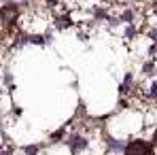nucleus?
Segmentation results:
<instances>
[{
  "label": "nucleus",
  "instance_id": "nucleus-1",
  "mask_svg": "<svg viewBox=\"0 0 157 155\" xmlns=\"http://www.w3.org/2000/svg\"><path fill=\"white\" fill-rule=\"evenodd\" d=\"M123 155H153V145L144 138H130Z\"/></svg>",
  "mask_w": 157,
  "mask_h": 155
},
{
  "label": "nucleus",
  "instance_id": "nucleus-2",
  "mask_svg": "<svg viewBox=\"0 0 157 155\" xmlns=\"http://www.w3.org/2000/svg\"><path fill=\"white\" fill-rule=\"evenodd\" d=\"M128 140L130 138H123V136H115V134H108L106 136V153L108 155H123L125 147H128Z\"/></svg>",
  "mask_w": 157,
  "mask_h": 155
},
{
  "label": "nucleus",
  "instance_id": "nucleus-3",
  "mask_svg": "<svg viewBox=\"0 0 157 155\" xmlns=\"http://www.w3.org/2000/svg\"><path fill=\"white\" fill-rule=\"evenodd\" d=\"M134 91H138V83H136V77L132 72H128L125 79H123V83L119 85V94H121V98H128Z\"/></svg>",
  "mask_w": 157,
  "mask_h": 155
},
{
  "label": "nucleus",
  "instance_id": "nucleus-4",
  "mask_svg": "<svg viewBox=\"0 0 157 155\" xmlns=\"http://www.w3.org/2000/svg\"><path fill=\"white\" fill-rule=\"evenodd\" d=\"M4 2H11V4H17V6H24V4H28L30 0H4Z\"/></svg>",
  "mask_w": 157,
  "mask_h": 155
},
{
  "label": "nucleus",
  "instance_id": "nucleus-5",
  "mask_svg": "<svg viewBox=\"0 0 157 155\" xmlns=\"http://www.w3.org/2000/svg\"><path fill=\"white\" fill-rule=\"evenodd\" d=\"M0 4H4V0H0Z\"/></svg>",
  "mask_w": 157,
  "mask_h": 155
}]
</instances>
